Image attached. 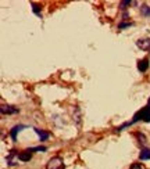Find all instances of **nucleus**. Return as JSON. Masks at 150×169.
Masks as SVG:
<instances>
[{
	"label": "nucleus",
	"instance_id": "obj_1",
	"mask_svg": "<svg viewBox=\"0 0 150 169\" xmlns=\"http://www.w3.org/2000/svg\"><path fill=\"white\" fill-rule=\"evenodd\" d=\"M139 119H143L144 122H150V107L149 105H146V107L142 108L140 111H138V112L133 115V119L131 122H132V123H136Z\"/></svg>",
	"mask_w": 150,
	"mask_h": 169
},
{
	"label": "nucleus",
	"instance_id": "obj_2",
	"mask_svg": "<svg viewBox=\"0 0 150 169\" xmlns=\"http://www.w3.org/2000/svg\"><path fill=\"white\" fill-rule=\"evenodd\" d=\"M46 169H65V165L63 162V158L61 157H53L49 159L46 165Z\"/></svg>",
	"mask_w": 150,
	"mask_h": 169
},
{
	"label": "nucleus",
	"instance_id": "obj_3",
	"mask_svg": "<svg viewBox=\"0 0 150 169\" xmlns=\"http://www.w3.org/2000/svg\"><path fill=\"white\" fill-rule=\"evenodd\" d=\"M18 154L15 152V150H11L10 154L6 157V161H7V165L8 166H15L17 163H18Z\"/></svg>",
	"mask_w": 150,
	"mask_h": 169
},
{
	"label": "nucleus",
	"instance_id": "obj_4",
	"mask_svg": "<svg viewBox=\"0 0 150 169\" xmlns=\"http://www.w3.org/2000/svg\"><path fill=\"white\" fill-rule=\"evenodd\" d=\"M136 46L140 50H144V51H149L150 50V39H139L136 42Z\"/></svg>",
	"mask_w": 150,
	"mask_h": 169
},
{
	"label": "nucleus",
	"instance_id": "obj_5",
	"mask_svg": "<svg viewBox=\"0 0 150 169\" xmlns=\"http://www.w3.org/2000/svg\"><path fill=\"white\" fill-rule=\"evenodd\" d=\"M0 111H2V114H7V115H11V114H17L18 112V108L13 107V105H2V108H0Z\"/></svg>",
	"mask_w": 150,
	"mask_h": 169
},
{
	"label": "nucleus",
	"instance_id": "obj_6",
	"mask_svg": "<svg viewBox=\"0 0 150 169\" xmlns=\"http://www.w3.org/2000/svg\"><path fill=\"white\" fill-rule=\"evenodd\" d=\"M22 129H25V126H24V125H15V126H14L13 129L10 130V136H11V139H13L14 141L17 140V135H18V133L21 132Z\"/></svg>",
	"mask_w": 150,
	"mask_h": 169
},
{
	"label": "nucleus",
	"instance_id": "obj_7",
	"mask_svg": "<svg viewBox=\"0 0 150 169\" xmlns=\"http://www.w3.org/2000/svg\"><path fill=\"white\" fill-rule=\"evenodd\" d=\"M138 69L140 72H146L149 69V60L147 58H143V60L138 61Z\"/></svg>",
	"mask_w": 150,
	"mask_h": 169
},
{
	"label": "nucleus",
	"instance_id": "obj_8",
	"mask_svg": "<svg viewBox=\"0 0 150 169\" xmlns=\"http://www.w3.org/2000/svg\"><path fill=\"white\" fill-rule=\"evenodd\" d=\"M33 130L36 132V135L39 136V139H40L42 141H44V140H47V139L50 137V133L49 132H43L42 129H38V127H33Z\"/></svg>",
	"mask_w": 150,
	"mask_h": 169
},
{
	"label": "nucleus",
	"instance_id": "obj_9",
	"mask_svg": "<svg viewBox=\"0 0 150 169\" xmlns=\"http://www.w3.org/2000/svg\"><path fill=\"white\" fill-rule=\"evenodd\" d=\"M18 158H19V161H22V162H27V161H29L31 158H32V154H31V151L25 150V151L19 152V154H18Z\"/></svg>",
	"mask_w": 150,
	"mask_h": 169
},
{
	"label": "nucleus",
	"instance_id": "obj_10",
	"mask_svg": "<svg viewBox=\"0 0 150 169\" xmlns=\"http://www.w3.org/2000/svg\"><path fill=\"white\" fill-rule=\"evenodd\" d=\"M139 159L144 161V159H150V150L149 148H143L139 154Z\"/></svg>",
	"mask_w": 150,
	"mask_h": 169
},
{
	"label": "nucleus",
	"instance_id": "obj_11",
	"mask_svg": "<svg viewBox=\"0 0 150 169\" xmlns=\"http://www.w3.org/2000/svg\"><path fill=\"white\" fill-rule=\"evenodd\" d=\"M140 11H142V14H143L144 17H150V7H149V6L143 4L140 7Z\"/></svg>",
	"mask_w": 150,
	"mask_h": 169
},
{
	"label": "nucleus",
	"instance_id": "obj_12",
	"mask_svg": "<svg viewBox=\"0 0 150 169\" xmlns=\"http://www.w3.org/2000/svg\"><path fill=\"white\" fill-rule=\"evenodd\" d=\"M32 10H33V13H35V14H40V6L32 3Z\"/></svg>",
	"mask_w": 150,
	"mask_h": 169
},
{
	"label": "nucleus",
	"instance_id": "obj_13",
	"mask_svg": "<svg viewBox=\"0 0 150 169\" xmlns=\"http://www.w3.org/2000/svg\"><path fill=\"white\" fill-rule=\"evenodd\" d=\"M47 147L42 146V147H35V148H28V151H46Z\"/></svg>",
	"mask_w": 150,
	"mask_h": 169
},
{
	"label": "nucleus",
	"instance_id": "obj_14",
	"mask_svg": "<svg viewBox=\"0 0 150 169\" xmlns=\"http://www.w3.org/2000/svg\"><path fill=\"white\" fill-rule=\"evenodd\" d=\"M131 3H132V2H129V0H125V2H121V3H119V7H121V8H127V6H129Z\"/></svg>",
	"mask_w": 150,
	"mask_h": 169
},
{
	"label": "nucleus",
	"instance_id": "obj_15",
	"mask_svg": "<svg viewBox=\"0 0 150 169\" xmlns=\"http://www.w3.org/2000/svg\"><path fill=\"white\" fill-rule=\"evenodd\" d=\"M131 26V22H122V24L118 25V29H122V28H128Z\"/></svg>",
	"mask_w": 150,
	"mask_h": 169
},
{
	"label": "nucleus",
	"instance_id": "obj_16",
	"mask_svg": "<svg viewBox=\"0 0 150 169\" xmlns=\"http://www.w3.org/2000/svg\"><path fill=\"white\" fill-rule=\"evenodd\" d=\"M131 169H143V166H142L140 163H133V165L131 166Z\"/></svg>",
	"mask_w": 150,
	"mask_h": 169
},
{
	"label": "nucleus",
	"instance_id": "obj_17",
	"mask_svg": "<svg viewBox=\"0 0 150 169\" xmlns=\"http://www.w3.org/2000/svg\"><path fill=\"white\" fill-rule=\"evenodd\" d=\"M147 105H149V107H150V99H149V101H147Z\"/></svg>",
	"mask_w": 150,
	"mask_h": 169
}]
</instances>
